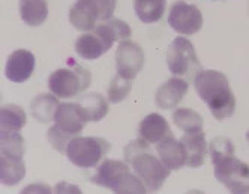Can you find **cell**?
Wrapping results in <instances>:
<instances>
[{"label": "cell", "mask_w": 249, "mask_h": 194, "mask_svg": "<svg viewBox=\"0 0 249 194\" xmlns=\"http://www.w3.org/2000/svg\"><path fill=\"white\" fill-rule=\"evenodd\" d=\"M87 117L77 102H62L54 115V125L48 133L47 138L56 151L66 154V148L74 137H77L86 127Z\"/></svg>", "instance_id": "277c9868"}, {"label": "cell", "mask_w": 249, "mask_h": 194, "mask_svg": "<svg viewBox=\"0 0 249 194\" xmlns=\"http://www.w3.org/2000/svg\"><path fill=\"white\" fill-rule=\"evenodd\" d=\"M78 104L87 117V122H99L108 113V104L101 94H87L78 97Z\"/></svg>", "instance_id": "603a6c76"}, {"label": "cell", "mask_w": 249, "mask_h": 194, "mask_svg": "<svg viewBox=\"0 0 249 194\" xmlns=\"http://www.w3.org/2000/svg\"><path fill=\"white\" fill-rule=\"evenodd\" d=\"M203 23V14L195 5L186 3L185 0H177L171 5L168 14V24L179 35L191 37V35L201 30Z\"/></svg>", "instance_id": "8fae6325"}, {"label": "cell", "mask_w": 249, "mask_h": 194, "mask_svg": "<svg viewBox=\"0 0 249 194\" xmlns=\"http://www.w3.org/2000/svg\"><path fill=\"white\" fill-rule=\"evenodd\" d=\"M20 17L30 27L44 24L48 17L47 0H20Z\"/></svg>", "instance_id": "44dd1931"}, {"label": "cell", "mask_w": 249, "mask_h": 194, "mask_svg": "<svg viewBox=\"0 0 249 194\" xmlns=\"http://www.w3.org/2000/svg\"><path fill=\"white\" fill-rule=\"evenodd\" d=\"M117 0H77L69 9V21L80 32H92L113 19Z\"/></svg>", "instance_id": "52a82bcc"}, {"label": "cell", "mask_w": 249, "mask_h": 194, "mask_svg": "<svg viewBox=\"0 0 249 194\" xmlns=\"http://www.w3.org/2000/svg\"><path fill=\"white\" fill-rule=\"evenodd\" d=\"M209 152H210L212 161H213V160H218V158H222L227 155H233L234 154V145H233V142H231V138L219 136V137H215L210 142Z\"/></svg>", "instance_id": "484cf974"}, {"label": "cell", "mask_w": 249, "mask_h": 194, "mask_svg": "<svg viewBox=\"0 0 249 194\" xmlns=\"http://www.w3.org/2000/svg\"><path fill=\"white\" fill-rule=\"evenodd\" d=\"M155 146L158 156L170 170H179L186 166V149L183 143L176 140L173 134L165 137L162 142H159Z\"/></svg>", "instance_id": "9a60e30c"}, {"label": "cell", "mask_w": 249, "mask_h": 194, "mask_svg": "<svg viewBox=\"0 0 249 194\" xmlns=\"http://www.w3.org/2000/svg\"><path fill=\"white\" fill-rule=\"evenodd\" d=\"M213 2H215V0H213Z\"/></svg>", "instance_id": "83f0119b"}, {"label": "cell", "mask_w": 249, "mask_h": 194, "mask_svg": "<svg viewBox=\"0 0 249 194\" xmlns=\"http://www.w3.org/2000/svg\"><path fill=\"white\" fill-rule=\"evenodd\" d=\"M144 66V51L138 44L124 39L116 50L117 74L126 80H134Z\"/></svg>", "instance_id": "7c38bea8"}, {"label": "cell", "mask_w": 249, "mask_h": 194, "mask_svg": "<svg viewBox=\"0 0 249 194\" xmlns=\"http://www.w3.org/2000/svg\"><path fill=\"white\" fill-rule=\"evenodd\" d=\"M180 142L186 149V166L191 169H197L203 166L207 154L206 134L203 133V130L195 133H185Z\"/></svg>", "instance_id": "e0dca14e"}, {"label": "cell", "mask_w": 249, "mask_h": 194, "mask_svg": "<svg viewBox=\"0 0 249 194\" xmlns=\"http://www.w3.org/2000/svg\"><path fill=\"white\" fill-rule=\"evenodd\" d=\"M26 176V164L23 156L0 152V179L5 185L14 187Z\"/></svg>", "instance_id": "ac0fdd59"}, {"label": "cell", "mask_w": 249, "mask_h": 194, "mask_svg": "<svg viewBox=\"0 0 249 194\" xmlns=\"http://www.w3.org/2000/svg\"><path fill=\"white\" fill-rule=\"evenodd\" d=\"M167 66L170 73L176 77H182L192 81L201 71V63L192 42L183 37H177L168 47Z\"/></svg>", "instance_id": "ba28073f"}, {"label": "cell", "mask_w": 249, "mask_h": 194, "mask_svg": "<svg viewBox=\"0 0 249 194\" xmlns=\"http://www.w3.org/2000/svg\"><path fill=\"white\" fill-rule=\"evenodd\" d=\"M92 181L96 185L108 188L114 193H147L146 185L134 172H131V167L126 161H102L98 166Z\"/></svg>", "instance_id": "5b68a950"}, {"label": "cell", "mask_w": 249, "mask_h": 194, "mask_svg": "<svg viewBox=\"0 0 249 194\" xmlns=\"http://www.w3.org/2000/svg\"><path fill=\"white\" fill-rule=\"evenodd\" d=\"M131 92V80L123 78L122 76L113 77V80L108 84V91H107V99L111 104H119L126 98Z\"/></svg>", "instance_id": "d4e9b609"}, {"label": "cell", "mask_w": 249, "mask_h": 194, "mask_svg": "<svg viewBox=\"0 0 249 194\" xmlns=\"http://www.w3.org/2000/svg\"><path fill=\"white\" fill-rule=\"evenodd\" d=\"M27 122L26 112L17 104H5L0 110V133H20Z\"/></svg>", "instance_id": "ffe728a7"}, {"label": "cell", "mask_w": 249, "mask_h": 194, "mask_svg": "<svg viewBox=\"0 0 249 194\" xmlns=\"http://www.w3.org/2000/svg\"><path fill=\"white\" fill-rule=\"evenodd\" d=\"M35 65H36V60H35V55L32 51L24 48L15 50L8 58L5 74L12 83L21 84L32 77L35 71Z\"/></svg>", "instance_id": "5bb4252c"}, {"label": "cell", "mask_w": 249, "mask_h": 194, "mask_svg": "<svg viewBox=\"0 0 249 194\" xmlns=\"http://www.w3.org/2000/svg\"><path fill=\"white\" fill-rule=\"evenodd\" d=\"M215 178L231 193H249V164L233 155L213 160Z\"/></svg>", "instance_id": "30bf717a"}, {"label": "cell", "mask_w": 249, "mask_h": 194, "mask_svg": "<svg viewBox=\"0 0 249 194\" xmlns=\"http://www.w3.org/2000/svg\"><path fill=\"white\" fill-rule=\"evenodd\" d=\"M123 154L124 161L146 185L147 191L153 193L162 188L171 170L161 161V158L150 152V143L138 137L124 146Z\"/></svg>", "instance_id": "7a4b0ae2"}, {"label": "cell", "mask_w": 249, "mask_h": 194, "mask_svg": "<svg viewBox=\"0 0 249 194\" xmlns=\"http://www.w3.org/2000/svg\"><path fill=\"white\" fill-rule=\"evenodd\" d=\"M194 87L201 101L207 104L210 113L218 120L233 116L236 110V98L231 91L228 78L215 69H206L197 74Z\"/></svg>", "instance_id": "6da1fadb"}, {"label": "cell", "mask_w": 249, "mask_h": 194, "mask_svg": "<svg viewBox=\"0 0 249 194\" xmlns=\"http://www.w3.org/2000/svg\"><path fill=\"white\" fill-rule=\"evenodd\" d=\"M246 140L249 142V130H248V133H246Z\"/></svg>", "instance_id": "4316f807"}, {"label": "cell", "mask_w": 249, "mask_h": 194, "mask_svg": "<svg viewBox=\"0 0 249 194\" xmlns=\"http://www.w3.org/2000/svg\"><path fill=\"white\" fill-rule=\"evenodd\" d=\"M173 122L176 123L177 128H180L185 133H195L203 130L204 119L200 113H197L192 109L180 107L176 109L173 113Z\"/></svg>", "instance_id": "cb8c5ba5"}, {"label": "cell", "mask_w": 249, "mask_h": 194, "mask_svg": "<svg viewBox=\"0 0 249 194\" xmlns=\"http://www.w3.org/2000/svg\"><path fill=\"white\" fill-rule=\"evenodd\" d=\"M60 98H57L54 94H41L35 98L30 104L32 116L41 123H50L54 120L56 110L60 105Z\"/></svg>", "instance_id": "d6986e66"}, {"label": "cell", "mask_w": 249, "mask_h": 194, "mask_svg": "<svg viewBox=\"0 0 249 194\" xmlns=\"http://www.w3.org/2000/svg\"><path fill=\"white\" fill-rule=\"evenodd\" d=\"M92 76L89 69L69 59V66L57 69L48 77L50 92L60 99L74 98L81 95L90 86Z\"/></svg>", "instance_id": "8992f818"}, {"label": "cell", "mask_w": 249, "mask_h": 194, "mask_svg": "<svg viewBox=\"0 0 249 194\" xmlns=\"http://www.w3.org/2000/svg\"><path fill=\"white\" fill-rule=\"evenodd\" d=\"M110 143L102 137H74L66 148L68 160L80 169H93L108 154Z\"/></svg>", "instance_id": "9c48e42d"}, {"label": "cell", "mask_w": 249, "mask_h": 194, "mask_svg": "<svg viewBox=\"0 0 249 194\" xmlns=\"http://www.w3.org/2000/svg\"><path fill=\"white\" fill-rule=\"evenodd\" d=\"M189 91V81L182 77H171L158 87L155 94V104L162 110H173L179 107Z\"/></svg>", "instance_id": "4fadbf2b"}, {"label": "cell", "mask_w": 249, "mask_h": 194, "mask_svg": "<svg viewBox=\"0 0 249 194\" xmlns=\"http://www.w3.org/2000/svg\"><path fill=\"white\" fill-rule=\"evenodd\" d=\"M171 128L164 116L159 113H150L143 120H141L138 127V137L146 140L150 145H158L159 142L168 136H171Z\"/></svg>", "instance_id": "2e32d148"}, {"label": "cell", "mask_w": 249, "mask_h": 194, "mask_svg": "<svg viewBox=\"0 0 249 194\" xmlns=\"http://www.w3.org/2000/svg\"><path fill=\"white\" fill-rule=\"evenodd\" d=\"M167 8V0H134V11L140 21L152 24L162 19Z\"/></svg>", "instance_id": "7402d4cb"}, {"label": "cell", "mask_w": 249, "mask_h": 194, "mask_svg": "<svg viewBox=\"0 0 249 194\" xmlns=\"http://www.w3.org/2000/svg\"><path fill=\"white\" fill-rule=\"evenodd\" d=\"M131 27L119 19H110L98 24L92 32H84L75 41L77 55L86 60H96L108 51L116 41L131 37Z\"/></svg>", "instance_id": "3957f363"}]
</instances>
